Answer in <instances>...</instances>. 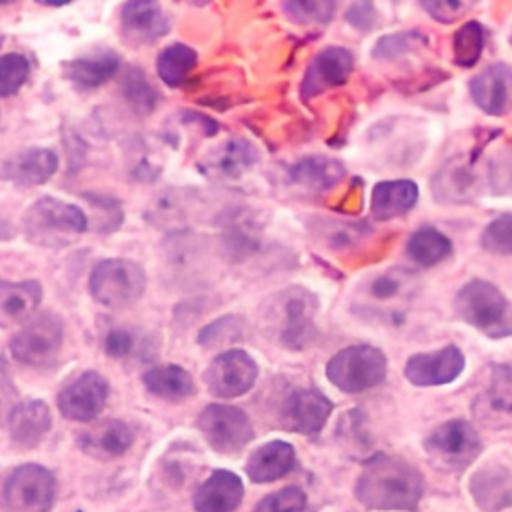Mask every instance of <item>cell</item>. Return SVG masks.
<instances>
[{"mask_svg": "<svg viewBox=\"0 0 512 512\" xmlns=\"http://www.w3.org/2000/svg\"><path fill=\"white\" fill-rule=\"evenodd\" d=\"M196 426L204 440L220 454H236L254 438L246 412L230 404H208L198 414Z\"/></svg>", "mask_w": 512, "mask_h": 512, "instance_id": "cell-8", "label": "cell"}, {"mask_svg": "<svg viewBox=\"0 0 512 512\" xmlns=\"http://www.w3.org/2000/svg\"><path fill=\"white\" fill-rule=\"evenodd\" d=\"M282 310V328L280 340L284 346L292 350L306 348L316 334L314 328V312L316 298L304 288H290L280 296Z\"/></svg>", "mask_w": 512, "mask_h": 512, "instance_id": "cell-13", "label": "cell"}, {"mask_svg": "<svg viewBox=\"0 0 512 512\" xmlns=\"http://www.w3.org/2000/svg\"><path fill=\"white\" fill-rule=\"evenodd\" d=\"M62 342L64 326L60 316L44 312L26 320L12 336L10 354L16 362L26 366H48L60 354Z\"/></svg>", "mask_w": 512, "mask_h": 512, "instance_id": "cell-5", "label": "cell"}, {"mask_svg": "<svg viewBox=\"0 0 512 512\" xmlns=\"http://www.w3.org/2000/svg\"><path fill=\"white\" fill-rule=\"evenodd\" d=\"M422 492L424 478L418 468L386 454L370 458L356 484V498L378 510H416Z\"/></svg>", "mask_w": 512, "mask_h": 512, "instance_id": "cell-1", "label": "cell"}, {"mask_svg": "<svg viewBox=\"0 0 512 512\" xmlns=\"http://www.w3.org/2000/svg\"><path fill=\"white\" fill-rule=\"evenodd\" d=\"M120 28L132 44H152L170 30V20L158 2L132 0L120 10Z\"/></svg>", "mask_w": 512, "mask_h": 512, "instance_id": "cell-18", "label": "cell"}, {"mask_svg": "<svg viewBox=\"0 0 512 512\" xmlns=\"http://www.w3.org/2000/svg\"><path fill=\"white\" fill-rule=\"evenodd\" d=\"M56 480L40 464H22L10 472L2 490L4 512H50Z\"/></svg>", "mask_w": 512, "mask_h": 512, "instance_id": "cell-6", "label": "cell"}, {"mask_svg": "<svg viewBox=\"0 0 512 512\" xmlns=\"http://www.w3.org/2000/svg\"><path fill=\"white\" fill-rule=\"evenodd\" d=\"M244 330H246V324L240 316H232V314L222 316L202 328V332L198 336V344L204 348L234 344L244 338Z\"/></svg>", "mask_w": 512, "mask_h": 512, "instance_id": "cell-36", "label": "cell"}, {"mask_svg": "<svg viewBox=\"0 0 512 512\" xmlns=\"http://www.w3.org/2000/svg\"><path fill=\"white\" fill-rule=\"evenodd\" d=\"M132 348H134V338L128 330L114 328L104 338V350L112 358H124L132 352Z\"/></svg>", "mask_w": 512, "mask_h": 512, "instance_id": "cell-43", "label": "cell"}, {"mask_svg": "<svg viewBox=\"0 0 512 512\" xmlns=\"http://www.w3.org/2000/svg\"><path fill=\"white\" fill-rule=\"evenodd\" d=\"M144 388L164 400H184L196 392L194 378L178 364H162L142 374Z\"/></svg>", "mask_w": 512, "mask_h": 512, "instance_id": "cell-28", "label": "cell"}, {"mask_svg": "<svg viewBox=\"0 0 512 512\" xmlns=\"http://www.w3.org/2000/svg\"><path fill=\"white\" fill-rule=\"evenodd\" d=\"M386 356L372 346H348L326 364L328 380L346 394H358L378 386L386 378Z\"/></svg>", "mask_w": 512, "mask_h": 512, "instance_id": "cell-3", "label": "cell"}, {"mask_svg": "<svg viewBox=\"0 0 512 512\" xmlns=\"http://www.w3.org/2000/svg\"><path fill=\"white\" fill-rule=\"evenodd\" d=\"M416 288V282L408 270H386L376 274L368 282V296L374 302H390V300H404L408 298Z\"/></svg>", "mask_w": 512, "mask_h": 512, "instance_id": "cell-33", "label": "cell"}, {"mask_svg": "<svg viewBox=\"0 0 512 512\" xmlns=\"http://www.w3.org/2000/svg\"><path fill=\"white\" fill-rule=\"evenodd\" d=\"M296 466V452L284 440H272L258 446L246 462V474L254 484L274 482Z\"/></svg>", "mask_w": 512, "mask_h": 512, "instance_id": "cell-24", "label": "cell"}, {"mask_svg": "<svg viewBox=\"0 0 512 512\" xmlns=\"http://www.w3.org/2000/svg\"><path fill=\"white\" fill-rule=\"evenodd\" d=\"M418 186L412 180H386L372 188L370 212L376 220H392L414 208Z\"/></svg>", "mask_w": 512, "mask_h": 512, "instance_id": "cell-27", "label": "cell"}, {"mask_svg": "<svg viewBox=\"0 0 512 512\" xmlns=\"http://www.w3.org/2000/svg\"><path fill=\"white\" fill-rule=\"evenodd\" d=\"M422 8L438 22H454L456 18H460L462 12L468 10V4L464 2H454V0H426L422 2Z\"/></svg>", "mask_w": 512, "mask_h": 512, "instance_id": "cell-42", "label": "cell"}, {"mask_svg": "<svg viewBox=\"0 0 512 512\" xmlns=\"http://www.w3.org/2000/svg\"><path fill=\"white\" fill-rule=\"evenodd\" d=\"M424 448L438 468L462 470L476 460L482 450V442L470 422L454 418L436 426L424 440Z\"/></svg>", "mask_w": 512, "mask_h": 512, "instance_id": "cell-7", "label": "cell"}, {"mask_svg": "<svg viewBox=\"0 0 512 512\" xmlns=\"http://www.w3.org/2000/svg\"><path fill=\"white\" fill-rule=\"evenodd\" d=\"M42 300V286L36 280H0V328L26 322Z\"/></svg>", "mask_w": 512, "mask_h": 512, "instance_id": "cell-26", "label": "cell"}, {"mask_svg": "<svg viewBox=\"0 0 512 512\" xmlns=\"http://www.w3.org/2000/svg\"><path fill=\"white\" fill-rule=\"evenodd\" d=\"M88 288L98 304L118 308L142 296L146 274L144 268L132 260L104 258L92 268Z\"/></svg>", "mask_w": 512, "mask_h": 512, "instance_id": "cell-4", "label": "cell"}, {"mask_svg": "<svg viewBox=\"0 0 512 512\" xmlns=\"http://www.w3.org/2000/svg\"><path fill=\"white\" fill-rule=\"evenodd\" d=\"M2 44H4V36L0 34V48H2Z\"/></svg>", "mask_w": 512, "mask_h": 512, "instance_id": "cell-46", "label": "cell"}, {"mask_svg": "<svg viewBox=\"0 0 512 512\" xmlns=\"http://www.w3.org/2000/svg\"><path fill=\"white\" fill-rule=\"evenodd\" d=\"M352 68L354 56L348 48L328 46L310 60L300 84V94L304 98H314L328 88L340 86L348 80Z\"/></svg>", "mask_w": 512, "mask_h": 512, "instance_id": "cell-14", "label": "cell"}, {"mask_svg": "<svg viewBox=\"0 0 512 512\" xmlns=\"http://www.w3.org/2000/svg\"><path fill=\"white\" fill-rule=\"evenodd\" d=\"M346 20L358 30H370L376 24V8L372 2H356L348 8Z\"/></svg>", "mask_w": 512, "mask_h": 512, "instance_id": "cell-44", "label": "cell"}, {"mask_svg": "<svg viewBox=\"0 0 512 512\" xmlns=\"http://www.w3.org/2000/svg\"><path fill=\"white\" fill-rule=\"evenodd\" d=\"M108 394V380L94 370H86L60 390L56 402L64 418L74 422H90L104 410Z\"/></svg>", "mask_w": 512, "mask_h": 512, "instance_id": "cell-12", "label": "cell"}, {"mask_svg": "<svg viewBox=\"0 0 512 512\" xmlns=\"http://www.w3.org/2000/svg\"><path fill=\"white\" fill-rule=\"evenodd\" d=\"M50 426H52L50 408L42 400H36V398L22 400L14 404L12 410L8 412L10 438L24 448L38 446L46 438Z\"/></svg>", "mask_w": 512, "mask_h": 512, "instance_id": "cell-20", "label": "cell"}, {"mask_svg": "<svg viewBox=\"0 0 512 512\" xmlns=\"http://www.w3.org/2000/svg\"><path fill=\"white\" fill-rule=\"evenodd\" d=\"M510 42H512V34H510Z\"/></svg>", "mask_w": 512, "mask_h": 512, "instance_id": "cell-47", "label": "cell"}, {"mask_svg": "<svg viewBox=\"0 0 512 512\" xmlns=\"http://www.w3.org/2000/svg\"><path fill=\"white\" fill-rule=\"evenodd\" d=\"M464 370V354L456 346L408 358L404 374L416 386H440L456 380Z\"/></svg>", "mask_w": 512, "mask_h": 512, "instance_id": "cell-16", "label": "cell"}, {"mask_svg": "<svg viewBox=\"0 0 512 512\" xmlns=\"http://www.w3.org/2000/svg\"><path fill=\"white\" fill-rule=\"evenodd\" d=\"M332 412V402L314 388L294 390L282 406V422L298 434H318Z\"/></svg>", "mask_w": 512, "mask_h": 512, "instance_id": "cell-15", "label": "cell"}, {"mask_svg": "<svg viewBox=\"0 0 512 512\" xmlns=\"http://www.w3.org/2000/svg\"><path fill=\"white\" fill-rule=\"evenodd\" d=\"M482 246L494 254H512V214L494 218L480 236Z\"/></svg>", "mask_w": 512, "mask_h": 512, "instance_id": "cell-41", "label": "cell"}, {"mask_svg": "<svg viewBox=\"0 0 512 512\" xmlns=\"http://www.w3.org/2000/svg\"><path fill=\"white\" fill-rule=\"evenodd\" d=\"M120 70V56L110 50H94L90 54L72 58L64 64V78L80 88V90H94L108 82Z\"/></svg>", "mask_w": 512, "mask_h": 512, "instance_id": "cell-23", "label": "cell"}, {"mask_svg": "<svg viewBox=\"0 0 512 512\" xmlns=\"http://www.w3.org/2000/svg\"><path fill=\"white\" fill-rule=\"evenodd\" d=\"M290 178L308 190L324 192L334 188L344 178V166L326 156H308L290 168Z\"/></svg>", "mask_w": 512, "mask_h": 512, "instance_id": "cell-30", "label": "cell"}, {"mask_svg": "<svg viewBox=\"0 0 512 512\" xmlns=\"http://www.w3.org/2000/svg\"><path fill=\"white\" fill-rule=\"evenodd\" d=\"M22 228L30 242L48 248H62L88 228L86 214L64 200L44 196L28 206L22 216Z\"/></svg>", "mask_w": 512, "mask_h": 512, "instance_id": "cell-2", "label": "cell"}, {"mask_svg": "<svg viewBox=\"0 0 512 512\" xmlns=\"http://www.w3.org/2000/svg\"><path fill=\"white\" fill-rule=\"evenodd\" d=\"M282 8L290 20L298 24H324L330 22L336 12V4L328 0H294L284 2Z\"/></svg>", "mask_w": 512, "mask_h": 512, "instance_id": "cell-39", "label": "cell"}, {"mask_svg": "<svg viewBox=\"0 0 512 512\" xmlns=\"http://www.w3.org/2000/svg\"><path fill=\"white\" fill-rule=\"evenodd\" d=\"M58 170V156L50 148H26L6 158L0 166V178L18 186H38Z\"/></svg>", "mask_w": 512, "mask_h": 512, "instance_id": "cell-19", "label": "cell"}, {"mask_svg": "<svg viewBox=\"0 0 512 512\" xmlns=\"http://www.w3.org/2000/svg\"><path fill=\"white\" fill-rule=\"evenodd\" d=\"M454 306L464 322L492 334H498V326L508 318L506 296L486 280H470L464 284L456 294Z\"/></svg>", "mask_w": 512, "mask_h": 512, "instance_id": "cell-9", "label": "cell"}, {"mask_svg": "<svg viewBox=\"0 0 512 512\" xmlns=\"http://www.w3.org/2000/svg\"><path fill=\"white\" fill-rule=\"evenodd\" d=\"M258 160V150L244 138H234L214 148L198 166L210 178L232 180L246 174Z\"/></svg>", "mask_w": 512, "mask_h": 512, "instance_id": "cell-21", "label": "cell"}, {"mask_svg": "<svg viewBox=\"0 0 512 512\" xmlns=\"http://www.w3.org/2000/svg\"><path fill=\"white\" fill-rule=\"evenodd\" d=\"M482 48H484V28L470 20L464 26L458 28V32L454 34V42H452V50H454V62L462 68H470L474 66L480 56H482Z\"/></svg>", "mask_w": 512, "mask_h": 512, "instance_id": "cell-35", "label": "cell"}, {"mask_svg": "<svg viewBox=\"0 0 512 512\" xmlns=\"http://www.w3.org/2000/svg\"><path fill=\"white\" fill-rule=\"evenodd\" d=\"M470 96L490 116L508 114L512 110V68L504 62L490 64L472 78Z\"/></svg>", "mask_w": 512, "mask_h": 512, "instance_id": "cell-17", "label": "cell"}, {"mask_svg": "<svg viewBox=\"0 0 512 512\" xmlns=\"http://www.w3.org/2000/svg\"><path fill=\"white\" fill-rule=\"evenodd\" d=\"M30 76V62L24 54L8 52L0 56V98L14 96Z\"/></svg>", "mask_w": 512, "mask_h": 512, "instance_id": "cell-37", "label": "cell"}, {"mask_svg": "<svg viewBox=\"0 0 512 512\" xmlns=\"http://www.w3.org/2000/svg\"><path fill=\"white\" fill-rule=\"evenodd\" d=\"M258 378L254 358L238 348L220 352L206 368L204 382L216 398H238L246 394Z\"/></svg>", "mask_w": 512, "mask_h": 512, "instance_id": "cell-10", "label": "cell"}, {"mask_svg": "<svg viewBox=\"0 0 512 512\" xmlns=\"http://www.w3.org/2000/svg\"><path fill=\"white\" fill-rule=\"evenodd\" d=\"M122 94L132 110L138 114L152 112L158 102L156 88L150 84L148 76L140 68L126 70V74L122 76Z\"/></svg>", "mask_w": 512, "mask_h": 512, "instance_id": "cell-34", "label": "cell"}, {"mask_svg": "<svg viewBox=\"0 0 512 512\" xmlns=\"http://www.w3.org/2000/svg\"><path fill=\"white\" fill-rule=\"evenodd\" d=\"M132 442H134L132 428L118 418L104 420L78 438L80 448L98 460L122 456L124 452H128Z\"/></svg>", "mask_w": 512, "mask_h": 512, "instance_id": "cell-25", "label": "cell"}, {"mask_svg": "<svg viewBox=\"0 0 512 512\" xmlns=\"http://www.w3.org/2000/svg\"><path fill=\"white\" fill-rule=\"evenodd\" d=\"M242 496V480L230 470H216L196 488L192 502L196 512H234Z\"/></svg>", "mask_w": 512, "mask_h": 512, "instance_id": "cell-22", "label": "cell"}, {"mask_svg": "<svg viewBox=\"0 0 512 512\" xmlns=\"http://www.w3.org/2000/svg\"><path fill=\"white\" fill-rule=\"evenodd\" d=\"M472 412L488 428L512 426V366H490L472 402Z\"/></svg>", "mask_w": 512, "mask_h": 512, "instance_id": "cell-11", "label": "cell"}, {"mask_svg": "<svg viewBox=\"0 0 512 512\" xmlns=\"http://www.w3.org/2000/svg\"><path fill=\"white\" fill-rule=\"evenodd\" d=\"M306 510H308L306 494L296 486H286L278 492L268 494L254 508V512H306Z\"/></svg>", "mask_w": 512, "mask_h": 512, "instance_id": "cell-40", "label": "cell"}, {"mask_svg": "<svg viewBox=\"0 0 512 512\" xmlns=\"http://www.w3.org/2000/svg\"><path fill=\"white\" fill-rule=\"evenodd\" d=\"M196 64H198L196 50L190 48L188 44L174 42L160 50L156 58V72L164 84H168L170 88H178L188 80Z\"/></svg>", "mask_w": 512, "mask_h": 512, "instance_id": "cell-31", "label": "cell"}, {"mask_svg": "<svg viewBox=\"0 0 512 512\" xmlns=\"http://www.w3.org/2000/svg\"><path fill=\"white\" fill-rule=\"evenodd\" d=\"M78 512H82V510H78Z\"/></svg>", "mask_w": 512, "mask_h": 512, "instance_id": "cell-48", "label": "cell"}, {"mask_svg": "<svg viewBox=\"0 0 512 512\" xmlns=\"http://www.w3.org/2000/svg\"><path fill=\"white\" fill-rule=\"evenodd\" d=\"M426 44V38L416 32V30H408V32H394V34H388V36H382L374 50H372V56L376 60H396L408 52H412L414 48Z\"/></svg>", "mask_w": 512, "mask_h": 512, "instance_id": "cell-38", "label": "cell"}, {"mask_svg": "<svg viewBox=\"0 0 512 512\" xmlns=\"http://www.w3.org/2000/svg\"><path fill=\"white\" fill-rule=\"evenodd\" d=\"M406 252L416 264L434 266L452 254V242L438 228L422 226L410 236Z\"/></svg>", "mask_w": 512, "mask_h": 512, "instance_id": "cell-32", "label": "cell"}, {"mask_svg": "<svg viewBox=\"0 0 512 512\" xmlns=\"http://www.w3.org/2000/svg\"><path fill=\"white\" fill-rule=\"evenodd\" d=\"M6 406H8V400H6L4 390L0 388V420H2L4 416H8V414H6Z\"/></svg>", "mask_w": 512, "mask_h": 512, "instance_id": "cell-45", "label": "cell"}, {"mask_svg": "<svg viewBox=\"0 0 512 512\" xmlns=\"http://www.w3.org/2000/svg\"><path fill=\"white\" fill-rule=\"evenodd\" d=\"M472 494L486 512L512 504V476L500 466H486L472 478Z\"/></svg>", "mask_w": 512, "mask_h": 512, "instance_id": "cell-29", "label": "cell"}]
</instances>
